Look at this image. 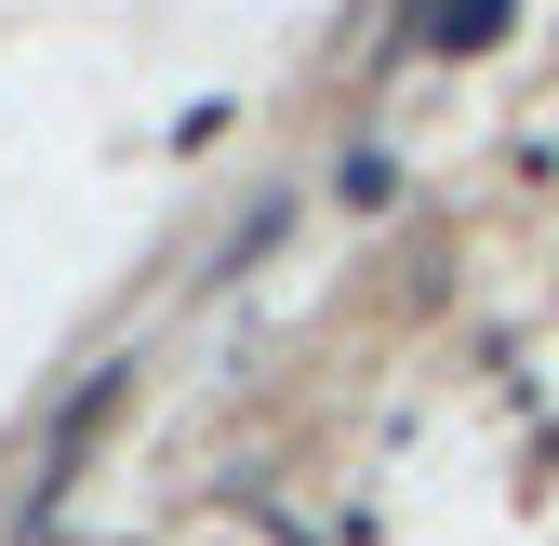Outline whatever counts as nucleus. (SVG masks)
<instances>
[{"instance_id": "1", "label": "nucleus", "mask_w": 559, "mask_h": 546, "mask_svg": "<svg viewBox=\"0 0 559 546\" xmlns=\"http://www.w3.org/2000/svg\"><path fill=\"white\" fill-rule=\"evenodd\" d=\"M507 14H520V0H413V27H400V40H493Z\"/></svg>"}]
</instances>
